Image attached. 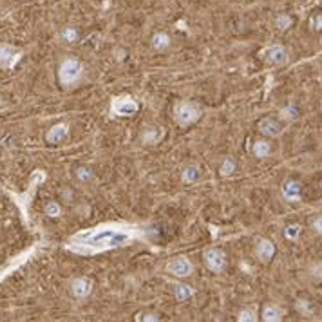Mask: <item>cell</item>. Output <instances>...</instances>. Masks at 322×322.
Returning <instances> with one entry per match:
<instances>
[{
    "mask_svg": "<svg viewBox=\"0 0 322 322\" xmlns=\"http://www.w3.org/2000/svg\"><path fill=\"white\" fill-rule=\"evenodd\" d=\"M205 264L208 266V270L219 273V271H223L224 266H226V257H224V254L221 250L210 248L205 252Z\"/></svg>",
    "mask_w": 322,
    "mask_h": 322,
    "instance_id": "8",
    "label": "cell"
},
{
    "mask_svg": "<svg viewBox=\"0 0 322 322\" xmlns=\"http://www.w3.org/2000/svg\"><path fill=\"white\" fill-rule=\"evenodd\" d=\"M283 317H284V311H283V308H279V306L268 304L266 308L262 309V320H266V322H279Z\"/></svg>",
    "mask_w": 322,
    "mask_h": 322,
    "instance_id": "17",
    "label": "cell"
},
{
    "mask_svg": "<svg viewBox=\"0 0 322 322\" xmlns=\"http://www.w3.org/2000/svg\"><path fill=\"white\" fill-rule=\"evenodd\" d=\"M152 45H154V49H158V51H165V49L170 45V38H168L167 33H156L154 36H152Z\"/></svg>",
    "mask_w": 322,
    "mask_h": 322,
    "instance_id": "19",
    "label": "cell"
},
{
    "mask_svg": "<svg viewBox=\"0 0 322 322\" xmlns=\"http://www.w3.org/2000/svg\"><path fill=\"white\" fill-rule=\"evenodd\" d=\"M234 170H236V163H234V159L226 158V159L223 161V165H221V168H219L221 176H230V174H232Z\"/></svg>",
    "mask_w": 322,
    "mask_h": 322,
    "instance_id": "25",
    "label": "cell"
},
{
    "mask_svg": "<svg viewBox=\"0 0 322 322\" xmlns=\"http://www.w3.org/2000/svg\"><path fill=\"white\" fill-rule=\"evenodd\" d=\"M143 320H159V318H158V315H145Z\"/></svg>",
    "mask_w": 322,
    "mask_h": 322,
    "instance_id": "33",
    "label": "cell"
},
{
    "mask_svg": "<svg viewBox=\"0 0 322 322\" xmlns=\"http://www.w3.org/2000/svg\"><path fill=\"white\" fill-rule=\"evenodd\" d=\"M259 130L268 137H275L283 132L281 125L277 123V120H273V118H264V120L259 121Z\"/></svg>",
    "mask_w": 322,
    "mask_h": 322,
    "instance_id": "14",
    "label": "cell"
},
{
    "mask_svg": "<svg viewBox=\"0 0 322 322\" xmlns=\"http://www.w3.org/2000/svg\"><path fill=\"white\" fill-rule=\"evenodd\" d=\"M76 176L80 177L82 181H89L90 177H93V174H90V172L87 170V168H78V170H76Z\"/></svg>",
    "mask_w": 322,
    "mask_h": 322,
    "instance_id": "29",
    "label": "cell"
},
{
    "mask_svg": "<svg viewBox=\"0 0 322 322\" xmlns=\"http://www.w3.org/2000/svg\"><path fill=\"white\" fill-rule=\"evenodd\" d=\"M165 270H167L170 275H176V277H189V275L192 273L194 266H192V262H190L189 259L177 257V259H172V261L167 264Z\"/></svg>",
    "mask_w": 322,
    "mask_h": 322,
    "instance_id": "9",
    "label": "cell"
},
{
    "mask_svg": "<svg viewBox=\"0 0 322 322\" xmlns=\"http://www.w3.org/2000/svg\"><path fill=\"white\" fill-rule=\"evenodd\" d=\"M201 118V109L198 103L192 102H179L174 109V120L181 125V127H189V125L196 123Z\"/></svg>",
    "mask_w": 322,
    "mask_h": 322,
    "instance_id": "4",
    "label": "cell"
},
{
    "mask_svg": "<svg viewBox=\"0 0 322 322\" xmlns=\"http://www.w3.org/2000/svg\"><path fill=\"white\" fill-rule=\"evenodd\" d=\"M301 190L302 187L299 181H288L283 187V196L286 201H297V199H301Z\"/></svg>",
    "mask_w": 322,
    "mask_h": 322,
    "instance_id": "15",
    "label": "cell"
},
{
    "mask_svg": "<svg viewBox=\"0 0 322 322\" xmlns=\"http://www.w3.org/2000/svg\"><path fill=\"white\" fill-rule=\"evenodd\" d=\"M69 136V127L65 123H56L53 125L51 129H49V132L45 134V140H48V143H51V145H56V143H62L65 140V137Z\"/></svg>",
    "mask_w": 322,
    "mask_h": 322,
    "instance_id": "13",
    "label": "cell"
},
{
    "mask_svg": "<svg viewBox=\"0 0 322 322\" xmlns=\"http://www.w3.org/2000/svg\"><path fill=\"white\" fill-rule=\"evenodd\" d=\"M90 292H93V283L89 279L80 277V279H74L73 284H71V293L76 299H87L90 295Z\"/></svg>",
    "mask_w": 322,
    "mask_h": 322,
    "instance_id": "11",
    "label": "cell"
},
{
    "mask_svg": "<svg viewBox=\"0 0 322 322\" xmlns=\"http://www.w3.org/2000/svg\"><path fill=\"white\" fill-rule=\"evenodd\" d=\"M264 58L271 65H284L288 62V53L283 45H271L270 49L264 51Z\"/></svg>",
    "mask_w": 322,
    "mask_h": 322,
    "instance_id": "10",
    "label": "cell"
},
{
    "mask_svg": "<svg viewBox=\"0 0 322 322\" xmlns=\"http://www.w3.org/2000/svg\"><path fill=\"white\" fill-rule=\"evenodd\" d=\"M252 152H254L255 158H268L271 152V147L268 142H264V140H259V142L254 143V149H252Z\"/></svg>",
    "mask_w": 322,
    "mask_h": 322,
    "instance_id": "18",
    "label": "cell"
},
{
    "mask_svg": "<svg viewBox=\"0 0 322 322\" xmlns=\"http://www.w3.org/2000/svg\"><path fill=\"white\" fill-rule=\"evenodd\" d=\"M292 17L290 15H279L277 17V20H275V26L279 27L281 31H286L288 27H292Z\"/></svg>",
    "mask_w": 322,
    "mask_h": 322,
    "instance_id": "23",
    "label": "cell"
},
{
    "mask_svg": "<svg viewBox=\"0 0 322 322\" xmlns=\"http://www.w3.org/2000/svg\"><path fill=\"white\" fill-rule=\"evenodd\" d=\"M237 320H239V322H254V320H257V308H255V306H250V308L241 309Z\"/></svg>",
    "mask_w": 322,
    "mask_h": 322,
    "instance_id": "20",
    "label": "cell"
},
{
    "mask_svg": "<svg viewBox=\"0 0 322 322\" xmlns=\"http://www.w3.org/2000/svg\"><path fill=\"white\" fill-rule=\"evenodd\" d=\"M309 24H311V27H313L315 31H320L322 29V15H317V17H313Z\"/></svg>",
    "mask_w": 322,
    "mask_h": 322,
    "instance_id": "30",
    "label": "cell"
},
{
    "mask_svg": "<svg viewBox=\"0 0 322 322\" xmlns=\"http://www.w3.org/2000/svg\"><path fill=\"white\" fill-rule=\"evenodd\" d=\"M174 293H176V299L177 301H187V299H190V297L194 295V290L190 288V286H187V284H177L176 290H174Z\"/></svg>",
    "mask_w": 322,
    "mask_h": 322,
    "instance_id": "21",
    "label": "cell"
},
{
    "mask_svg": "<svg viewBox=\"0 0 322 322\" xmlns=\"http://www.w3.org/2000/svg\"><path fill=\"white\" fill-rule=\"evenodd\" d=\"M24 56L22 49H17L9 43H0V69H13Z\"/></svg>",
    "mask_w": 322,
    "mask_h": 322,
    "instance_id": "6",
    "label": "cell"
},
{
    "mask_svg": "<svg viewBox=\"0 0 322 322\" xmlns=\"http://www.w3.org/2000/svg\"><path fill=\"white\" fill-rule=\"evenodd\" d=\"M255 255L261 262H270L271 257L275 255V245L270 239H261L257 243V248H255Z\"/></svg>",
    "mask_w": 322,
    "mask_h": 322,
    "instance_id": "12",
    "label": "cell"
},
{
    "mask_svg": "<svg viewBox=\"0 0 322 322\" xmlns=\"http://www.w3.org/2000/svg\"><path fill=\"white\" fill-rule=\"evenodd\" d=\"M45 214H48L49 217H60V214H62L60 205H58V203H55V201L48 203V206H45Z\"/></svg>",
    "mask_w": 322,
    "mask_h": 322,
    "instance_id": "26",
    "label": "cell"
},
{
    "mask_svg": "<svg viewBox=\"0 0 322 322\" xmlns=\"http://www.w3.org/2000/svg\"><path fill=\"white\" fill-rule=\"evenodd\" d=\"M313 230L322 236V217H318V219L313 221Z\"/></svg>",
    "mask_w": 322,
    "mask_h": 322,
    "instance_id": "31",
    "label": "cell"
},
{
    "mask_svg": "<svg viewBox=\"0 0 322 322\" xmlns=\"http://www.w3.org/2000/svg\"><path fill=\"white\" fill-rule=\"evenodd\" d=\"M34 252H36V246H33V248H29V250H26V252H22L18 257H15V259H11V261L6 264V266H2L0 268V283L6 279V277H9V275L13 273V271H17L18 268H22L24 264H26L27 261H29L31 257L34 255Z\"/></svg>",
    "mask_w": 322,
    "mask_h": 322,
    "instance_id": "7",
    "label": "cell"
},
{
    "mask_svg": "<svg viewBox=\"0 0 322 322\" xmlns=\"http://www.w3.org/2000/svg\"><path fill=\"white\" fill-rule=\"evenodd\" d=\"M83 76V65L76 58H65L58 69V80L64 87L76 85Z\"/></svg>",
    "mask_w": 322,
    "mask_h": 322,
    "instance_id": "3",
    "label": "cell"
},
{
    "mask_svg": "<svg viewBox=\"0 0 322 322\" xmlns=\"http://www.w3.org/2000/svg\"><path fill=\"white\" fill-rule=\"evenodd\" d=\"M281 116L284 118V120H295L297 118V109L295 107H286L281 111Z\"/></svg>",
    "mask_w": 322,
    "mask_h": 322,
    "instance_id": "28",
    "label": "cell"
},
{
    "mask_svg": "<svg viewBox=\"0 0 322 322\" xmlns=\"http://www.w3.org/2000/svg\"><path fill=\"white\" fill-rule=\"evenodd\" d=\"M313 275L317 279H322V264H315L313 266Z\"/></svg>",
    "mask_w": 322,
    "mask_h": 322,
    "instance_id": "32",
    "label": "cell"
},
{
    "mask_svg": "<svg viewBox=\"0 0 322 322\" xmlns=\"http://www.w3.org/2000/svg\"><path fill=\"white\" fill-rule=\"evenodd\" d=\"M48 179V176H45V172L43 170H34L33 174H31V179H29V189H27V192L24 194H13L9 192V196L15 199V203H17V206L20 208L22 212V217H24V221H29V205H31V199H33V194L34 190L38 189L40 185H42L43 181Z\"/></svg>",
    "mask_w": 322,
    "mask_h": 322,
    "instance_id": "2",
    "label": "cell"
},
{
    "mask_svg": "<svg viewBox=\"0 0 322 322\" xmlns=\"http://www.w3.org/2000/svg\"><path fill=\"white\" fill-rule=\"evenodd\" d=\"M137 111H140V105L130 96H120V98L112 100L111 103V112L114 116H134V114H137Z\"/></svg>",
    "mask_w": 322,
    "mask_h": 322,
    "instance_id": "5",
    "label": "cell"
},
{
    "mask_svg": "<svg viewBox=\"0 0 322 322\" xmlns=\"http://www.w3.org/2000/svg\"><path fill=\"white\" fill-rule=\"evenodd\" d=\"M62 40H65V42H69V43H73V42H76L78 40V31L74 29V27H65L64 31H62Z\"/></svg>",
    "mask_w": 322,
    "mask_h": 322,
    "instance_id": "24",
    "label": "cell"
},
{
    "mask_svg": "<svg viewBox=\"0 0 322 322\" xmlns=\"http://www.w3.org/2000/svg\"><path fill=\"white\" fill-rule=\"evenodd\" d=\"M165 129L163 127H149V129L143 132V142L149 143V145H156L163 140Z\"/></svg>",
    "mask_w": 322,
    "mask_h": 322,
    "instance_id": "16",
    "label": "cell"
},
{
    "mask_svg": "<svg viewBox=\"0 0 322 322\" xmlns=\"http://www.w3.org/2000/svg\"><path fill=\"white\" fill-rule=\"evenodd\" d=\"M284 236L288 237V239H297V237L301 236V226L299 224H290L286 230H284Z\"/></svg>",
    "mask_w": 322,
    "mask_h": 322,
    "instance_id": "27",
    "label": "cell"
},
{
    "mask_svg": "<svg viewBox=\"0 0 322 322\" xmlns=\"http://www.w3.org/2000/svg\"><path fill=\"white\" fill-rule=\"evenodd\" d=\"M147 228L129 223H105L100 226L74 234L67 250L80 255H96L114 248L132 245L134 241L145 239Z\"/></svg>",
    "mask_w": 322,
    "mask_h": 322,
    "instance_id": "1",
    "label": "cell"
},
{
    "mask_svg": "<svg viewBox=\"0 0 322 322\" xmlns=\"http://www.w3.org/2000/svg\"><path fill=\"white\" fill-rule=\"evenodd\" d=\"M199 179V168L198 167H187L183 170V183H196Z\"/></svg>",
    "mask_w": 322,
    "mask_h": 322,
    "instance_id": "22",
    "label": "cell"
}]
</instances>
